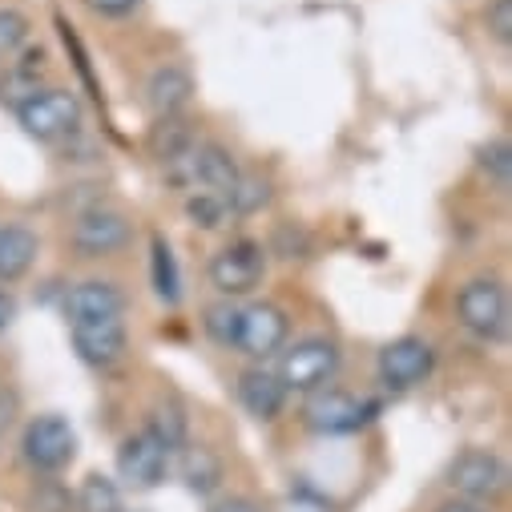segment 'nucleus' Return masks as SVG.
I'll return each mask as SVG.
<instances>
[{"mask_svg": "<svg viewBox=\"0 0 512 512\" xmlns=\"http://www.w3.org/2000/svg\"><path fill=\"white\" fill-rule=\"evenodd\" d=\"M339 343L327 339V335H307L291 347L279 351V367L275 375L283 379V388L287 392H299V396H311L319 388H327V383L339 375Z\"/></svg>", "mask_w": 512, "mask_h": 512, "instance_id": "f257e3e1", "label": "nucleus"}, {"mask_svg": "<svg viewBox=\"0 0 512 512\" xmlns=\"http://www.w3.org/2000/svg\"><path fill=\"white\" fill-rule=\"evenodd\" d=\"M21 130L33 138V142H65L81 130V101L73 89H57V85H45L41 93H33L25 105L13 109Z\"/></svg>", "mask_w": 512, "mask_h": 512, "instance_id": "f03ea898", "label": "nucleus"}, {"mask_svg": "<svg viewBox=\"0 0 512 512\" xmlns=\"http://www.w3.org/2000/svg\"><path fill=\"white\" fill-rule=\"evenodd\" d=\"M206 275H210V287L222 299H242V295L263 287V279H267V250H263V242H254V238H234V242H226L210 259Z\"/></svg>", "mask_w": 512, "mask_h": 512, "instance_id": "7ed1b4c3", "label": "nucleus"}, {"mask_svg": "<svg viewBox=\"0 0 512 512\" xmlns=\"http://www.w3.org/2000/svg\"><path fill=\"white\" fill-rule=\"evenodd\" d=\"M174 456H178V448L154 424H146L142 432L121 440V448H117V476H121L125 488H142V492L158 488L166 480Z\"/></svg>", "mask_w": 512, "mask_h": 512, "instance_id": "20e7f679", "label": "nucleus"}, {"mask_svg": "<svg viewBox=\"0 0 512 512\" xmlns=\"http://www.w3.org/2000/svg\"><path fill=\"white\" fill-rule=\"evenodd\" d=\"M21 452H25V464L33 472L53 476V472H61V468L73 464V456H77V432L57 412L33 416L29 428H25V436H21Z\"/></svg>", "mask_w": 512, "mask_h": 512, "instance_id": "39448f33", "label": "nucleus"}, {"mask_svg": "<svg viewBox=\"0 0 512 512\" xmlns=\"http://www.w3.org/2000/svg\"><path fill=\"white\" fill-rule=\"evenodd\" d=\"M456 319L476 339H500L508 331V291L496 279H468L456 295Z\"/></svg>", "mask_w": 512, "mask_h": 512, "instance_id": "423d86ee", "label": "nucleus"}, {"mask_svg": "<svg viewBox=\"0 0 512 512\" xmlns=\"http://www.w3.org/2000/svg\"><path fill=\"white\" fill-rule=\"evenodd\" d=\"M379 412V404L363 400V396H351L343 388H319L307 396L303 404V420L311 432L319 436H343V432H359L371 416Z\"/></svg>", "mask_w": 512, "mask_h": 512, "instance_id": "0eeeda50", "label": "nucleus"}, {"mask_svg": "<svg viewBox=\"0 0 512 512\" xmlns=\"http://www.w3.org/2000/svg\"><path fill=\"white\" fill-rule=\"evenodd\" d=\"M432 367H436V351L420 335L392 339L388 347L379 351V359H375V375H379V383L388 392H412V388H420V383L432 375Z\"/></svg>", "mask_w": 512, "mask_h": 512, "instance_id": "6e6552de", "label": "nucleus"}, {"mask_svg": "<svg viewBox=\"0 0 512 512\" xmlns=\"http://www.w3.org/2000/svg\"><path fill=\"white\" fill-rule=\"evenodd\" d=\"M69 242H73V250L81 254V259H109V254H117V250H125L134 242V222L121 210L89 206L73 218Z\"/></svg>", "mask_w": 512, "mask_h": 512, "instance_id": "1a4fd4ad", "label": "nucleus"}, {"mask_svg": "<svg viewBox=\"0 0 512 512\" xmlns=\"http://www.w3.org/2000/svg\"><path fill=\"white\" fill-rule=\"evenodd\" d=\"M291 339V319L283 307L275 303H250L238 315V335H234V351H242L246 359H271L287 347Z\"/></svg>", "mask_w": 512, "mask_h": 512, "instance_id": "9d476101", "label": "nucleus"}, {"mask_svg": "<svg viewBox=\"0 0 512 512\" xmlns=\"http://www.w3.org/2000/svg\"><path fill=\"white\" fill-rule=\"evenodd\" d=\"M448 484L460 500H472V504H484V500H496L508 484V468L496 452L488 448H468L452 460L448 468Z\"/></svg>", "mask_w": 512, "mask_h": 512, "instance_id": "9b49d317", "label": "nucleus"}, {"mask_svg": "<svg viewBox=\"0 0 512 512\" xmlns=\"http://www.w3.org/2000/svg\"><path fill=\"white\" fill-rule=\"evenodd\" d=\"M69 339H73V351L89 367H113V363L125 359V347H130V331H125V319L121 315L69 323Z\"/></svg>", "mask_w": 512, "mask_h": 512, "instance_id": "f8f14e48", "label": "nucleus"}, {"mask_svg": "<svg viewBox=\"0 0 512 512\" xmlns=\"http://www.w3.org/2000/svg\"><path fill=\"white\" fill-rule=\"evenodd\" d=\"M287 388H283V379L271 371V367H246L238 375V404L250 420H259V424H271L283 416L287 408Z\"/></svg>", "mask_w": 512, "mask_h": 512, "instance_id": "ddd939ff", "label": "nucleus"}, {"mask_svg": "<svg viewBox=\"0 0 512 512\" xmlns=\"http://www.w3.org/2000/svg\"><path fill=\"white\" fill-rule=\"evenodd\" d=\"M194 97V73L182 65V61H166L150 73L146 81V105L154 113V121L162 117H182L186 105Z\"/></svg>", "mask_w": 512, "mask_h": 512, "instance_id": "4468645a", "label": "nucleus"}, {"mask_svg": "<svg viewBox=\"0 0 512 512\" xmlns=\"http://www.w3.org/2000/svg\"><path fill=\"white\" fill-rule=\"evenodd\" d=\"M5 77H0V101L9 109L25 105L33 93L45 89V73H49V53L41 45H25L13 61H5Z\"/></svg>", "mask_w": 512, "mask_h": 512, "instance_id": "2eb2a0df", "label": "nucleus"}, {"mask_svg": "<svg viewBox=\"0 0 512 512\" xmlns=\"http://www.w3.org/2000/svg\"><path fill=\"white\" fill-rule=\"evenodd\" d=\"M121 311H125V295L109 279H85V283L69 287V295H65V319L69 323L105 319V315H121Z\"/></svg>", "mask_w": 512, "mask_h": 512, "instance_id": "dca6fc26", "label": "nucleus"}, {"mask_svg": "<svg viewBox=\"0 0 512 512\" xmlns=\"http://www.w3.org/2000/svg\"><path fill=\"white\" fill-rule=\"evenodd\" d=\"M37 254H41V238L29 226L21 222L0 226V287L21 283L37 267Z\"/></svg>", "mask_w": 512, "mask_h": 512, "instance_id": "f3484780", "label": "nucleus"}, {"mask_svg": "<svg viewBox=\"0 0 512 512\" xmlns=\"http://www.w3.org/2000/svg\"><path fill=\"white\" fill-rule=\"evenodd\" d=\"M178 472H182L186 488L198 492V496H210L222 484V460L210 448H202V444H194V448H186L178 456Z\"/></svg>", "mask_w": 512, "mask_h": 512, "instance_id": "a211bd4d", "label": "nucleus"}, {"mask_svg": "<svg viewBox=\"0 0 512 512\" xmlns=\"http://www.w3.org/2000/svg\"><path fill=\"white\" fill-rule=\"evenodd\" d=\"M150 275H154V291L162 303H178L182 299V275H178V259H174V250L162 234L150 238Z\"/></svg>", "mask_w": 512, "mask_h": 512, "instance_id": "6ab92c4d", "label": "nucleus"}, {"mask_svg": "<svg viewBox=\"0 0 512 512\" xmlns=\"http://www.w3.org/2000/svg\"><path fill=\"white\" fill-rule=\"evenodd\" d=\"M182 206H186V218L198 230H218V226H226L234 218L230 198L226 194H214V190H186L182 194Z\"/></svg>", "mask_w": 512, "mask_h": 512, "instance_id": "aec40b11", "label": "nucleus"}, {"mask_svg": "<svg viewBox=\"0 0 512 512\" xmlns=\"http://www.w3.org/2000/svg\"><path fill=\"white\" fill-rule=\"evenodd\" d=\"M194 142H198V134L190 130V121H182V117H162V121H154L150 154H154L158 162H166V158L182 154V150H186V146H194Z\"/></svg>", "mask_w": 512, "mask_h": 512, "instance_id": "412c9836", "label": "nucleus"}, {"mask_svg": "<svg viewBox=\"0 0 512 512\" xmlns=\"http://www.w3.org/2000/svg\"><path fill=\"white\" fill-rule=\"evenodd\" d=\"M77 508L81 512H121V488L109 476L93 472V476H85V484L77 492Z\"/></svg>", "mask_w": 512, "mask_h": 512, "instance_id": "4be33fe9", "label": "nucleus"}, {"mask_svg": "<svg viewBox=\"0 0 512 512\" xmlns=\"http://www.w3.org/2000/svg\"><path fill=\"white\" fill-rule=\"evenodd\" d=\"M267 202H271V182H267V178H259V174H238V186H234V194H230L234 218L259 214Z\"/></svg>", "mask_w": 512, "mask_h": 512, "instance_id": "5701e85b", "label": "nucleus"}, {"mask_svg": "<svg viewBox=\"0 0 512 512\" xmlns=\"http://www.w3.org/2000/svg\"><path fill=\"white\" fill-rule=\"evenodd\" d=\"M238 315H242V307H238L234 299H222V303L206 307L202 327H206V335H210L218 347H234V335H238Z\"/></svg>", "mask_w": 512, "mask_h": 512, "instance_id": "b1692460", "label": "nucleus"}, {"mask_svg": "<svg viewBox=\"0 0 512 512\" xmlns=\"http://www.w3.org/2000/svg\"><path fill=\"white\" fill-rule=\"evenodd\" d=\"M29 17L21 9H0V61H13L29 45Z\"/></svg>", "mask_w": 512, "mask_h": 512, "instance_id": "393cba45", "label": "nucleus"}, {"mask_svg": "<svg viewBox=\"0 0 512 512\" xmlns=\"http://www.w3.org/2000/svg\"><path fill=\"white\" fill-rule=\"evenodd\" d=\"M476 166H480V174H484L492 186L508 190V178H512V146H508V142H488V146L476 154Z\"/></svg>", "mask_w": 512, "mask_h": 512, "instance_id": "a878e982", "label": "nucleus"}, {"mask_svg": "<svg viewBox=\"0 0 512 512\" xmlns=\"http://www.w3.org/2000/svg\"><path fill=\"white\" fill-rule=\"evenodd\" d=\"M81 5L101 21H125L142 9V0H81Z\"/></svg>", "mask_w": 512, "mask_h": 512, "instance_id": "bb28decb", "label": "nucleus"}, {"mask_svg": "<svg viewBox=\"0 0 512 512\" xmlns=\"http://www.w3.org/2000/svg\"><path fill=\"white\" fill-rule=\"evenodd\" d=\"M488 33L500 45L512 41V0H492V5H488Z\"/></svg>", "mask_w": 512, "mask_h": 512, "instance_id": "cd10ccee", "label": "nucleus"}, {"mask_svg": "<svg viewBox=\"0 0 512 512\" xmlns=\"http://www.w3.org/2000/svg\"><path fill=\"white\" fill-rule=\"evenodd\" d=\"M13 315H17V303H13V295H9L5 287H0V331L13 323Z\"/></svg>", "mask_w": 512, "mask_h": 512, "instance_id": "c85d7f7f", "label": "nucleus"}, {"mask_svg": "<svg viewBox=\"0 0 512 512\" xmlns=\"http://www.w3.org/2000/svg\"><path fill=\"white\" fill-rule=\"evenodd\" d=\"M436 512H484V508H480V504H472V500H460V496H456V500H444Z\"/></svg>", "mask_w": 512, "mask_h": 512, "instance_id": "c756f323", "label": "nucleus"}, {"mask_svg": "<svg viewBox=\"0 0 512 512\" xmlns=\"http://www.w3.org/2000/svg\"><path fill=\"white\" fill-rule=\"evenodd\" d=\"M9 420H13V396H9V400L0 396V436L9 432Z\"/></svg>", "mask_w": 512, "mask_h": 512, "instance_id": "7c9ffc66", "label": "nucleus"}, {"mask_svg": "<svg viewBox=\"0 0 512 512\" xmlns=\"http://www.w3.org/2000/svg\"><path fill=\"white\" fill-rule=\"evenodd\" d=\"M218 512H254V504H246V500H230V504H222Z\"/></svg>", "mask_w": 512, "mask_h": 512, "instance_id": "2f4dec72", "label": "nucleus"}]
</instances>
